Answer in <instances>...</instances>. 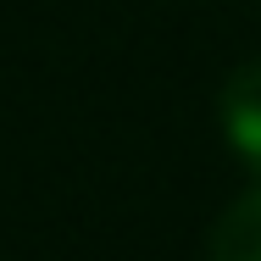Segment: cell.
<instances>
[{
    "instance_id": "1",
    "label": "cell",
    "mask_w": 261,
    "mask_h": 261,
    "mask_svg": "<svg viewBox=\"0 0 261 261\" xmlns=\"http://www.w3.org/2000/svg\"><path fill=\"white\" fill-rule=\"evenodd\" d=\"M222 128H228L233 150L250 167H261V61L239 67L228 78V89H222Z\"/></svg>"
},
{
    "instance_id": "2",
    "label": "cell",
    "mask_w": 261,
    "mask_h": 261,
    "mask_svg": "<svg viewBox=\"0 0 261 261\" xmlns=\"http://www.w3.org/2000/svg\"><path fill=\"white\" fill-rule=\"evenodd\" d=\"M211 261H261V184L217 217V228H211Z\"/></svg>"
}]
</instances>
